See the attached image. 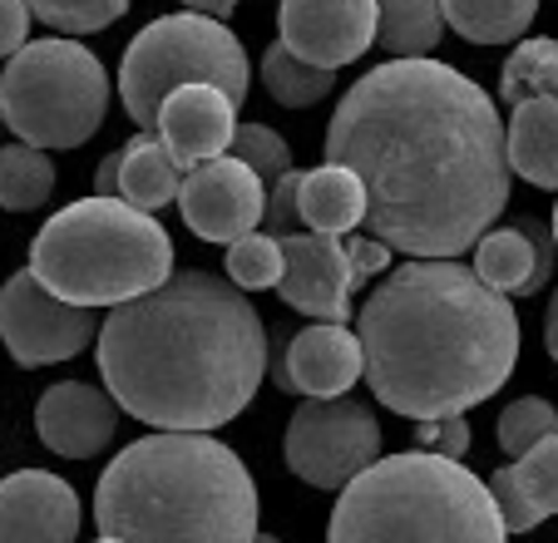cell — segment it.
<instances>
[{"instance_id":"obj_4","label":"cell","mask_w":558,"mask_h":543,"mask_svg":"<svg viewBox=\"0 0 558 543\" xmlns=\"http://www.w3.org/2000/svg\"><path fill=\"white\" fill-rule=\"evenodd\" d=\"M95 523L124 543H257V484L208 430H154L99 474Z\"/></svg>"},{"instance_id":"obj_11","label":"cell","mask_w":558,"mask_h":543,"mask_svg":"<svg viewBox=\"0 0 558 543\" xmlns=\"http://www.w3.org/2000/svg\"><path fill=\"white\" fill-rule=\"evenodd\" d=\"M179 213L193 238L203 242H238L263 228L267 218V178L238 154L208 158L189 168L179 189Z\"/></svg>"},{"instance_id":"obj_25","label":"cell","mask_w":558,"mask_h":543,"mask_svg":"<svg viewBox=\"0 0 558 543\" xmlns=\"http://www.w3.org/2000/svg\"><path fill=\"white\" fill-rule=\"evenodd\" d=\"M263 84L277 105L306 109L337 89V70H331V64H316V60H302L287 40H277V45H267V55H263Z\"/></svg>"},{"instance_id":"obj_38","label":"cell","mask_w":558,"mask_h":543,"mask_svg":"<svg viewBox=\"0 0 558 543\" xmlns=\"http://www.w3.org/2000/svg\"><path fill=\"white\" fill-rule=\"evenodd\" d=\"M183 5H189V11H203V15H232L238 11V0H183Z\"/></svg>"},{"instance_id":"obj_20","label":"cell","mask_w":558,"mask_h":543,"mask_svg":"<svg viewBox=\"0 0 558 543\" xmlns=\"http://www.w3.org/2000/svg\"><path fill=\"white\" fill-rule=\"evenodd\" d=\"M296 208H302V228L312 232H331V238H347L366 222V183L351 173L347 164H322L312 173H302V193H296Z\"/></svg>"},{"instance_id":"obj_22","label":"cell","mask_w":558,"mask_h":543,"mask_svg":"<svg viewBox=\"0 0 558 543\" xmlns=\"http://www.w3.org/2000/svg\"><path fill=\"white\" fill-rule=\"evenodd\" d=\"M183 189V164L169 154V144L154 134H138L119 148V198L144 213H158Z\"/></svg>"},{"instance_id":"obj_36","label":"cell","mask_w":558,"mask_h":543,"mask_svg":"<svg viewBox=\"0 0 558 543\" xmlns=\"http://www.w3.org/2000/svg\"><path fill=\"white\" fill-rule=\"evenodd\" d=\"M95 193H105V198H119V154H109L105 164H99V173H95Z\"/></svg>"},{"instance_id":"obj_10","label":"cell","mask_w":558,"mask_h":543,"mask_svg":"<svg viewBox=\"0 0 558 543\" xmlns=\"http://www.w3.org/2000/svg\"><path fill=\"white\" fill-rule=\"evenodd\" d=\"M0 341L21 366H60L99 341L95 306H74L54 297L31 267L0 287Z\"/></svg>"},{"instance_id":"obj_19","label":"cell","mask_w":558,"mask_h":543,"mask_svg":"<svg viewBox=\"0 0 558 543\" xmlns=\"http://www.w3.org/2000/svg\"><path fill=\"white\" fill-rule=\"evenodd\" d=\"M495 504L505 514L509 533H529L534 523L558 514V430L548 439H538L534 449H524L514 464L489 474Z\"/></svg>"},{"instance_id":"obj_1","label":"cell","mask_w":558,"mask_h":543,"mask_svg":"<svg viewBox=\"0 0 558 543\" xmlns=\"http://www.w3.org/2000/svg\"><path fill=\"white\" fill-rule=\"evenodd\" d=\"M327 158L366 183V228L405 257H460L509 203V124L495 99L440 60L361 74L327 129Z\"/></svg>"},{"instance_id":"obj_41","label":"cell","mask_w":558,"mask_h":543,"mask_svg":"<svg viewBox=\"0 0 558 543\" xmlns=\"http://www.w3.org/2000/svg\"><path fill=\"white\" fill-rule=\"evenodd\" d=\"M257 543H277V539H267V533H257Z\"/></svg>"},{"instance_id":"obj_28","label":"cell","mask_w":558,"mask_h":543,"mask_svg":"<svg viewBox=\"0 0 558 543\" xmlns=\"http://www.w3.org/2000/svg\"><path fill=\"white\" fill-rule=\"evenodd\" d=\"M282 238L277 232H247V238L228 242V282H238L243 292H267L282 282Z\"/></svg>"},{"instance_id":"obj_30","label":"cell","mask_w":558,"mask_h":543,"mask_svg":"<svg viewBox=\"0 0 558 543\" xmlns=\"http://www.w3.org/2000/svg\"><path fill=\"white\" fill-rule=\"evenodd\" d=\"M554 430H558V410L544 396H524L514 406H505V415H499V449L505 455H524V449H534Z\"/></svg>"},{"instance_id":"obj_13","label":"cell","mask_w":558,"mask_h":543,"mask_svg":"<svg viewBox=\"0 0 558 543\" xmlns=\"http://www.w3.org/2000/svg\"><path fill=\"white\" fill-rule=\"evenodd\" d=\"M277 25L302 60L341 70L376 45L380 0H282Z\"/></svg>"},{"instance_id":"obj_32","label":"cell","mask_w":558,"mask_h":543,"mask_svg":"<svg viewBox=\"0 0 558 543\" xmlns=\"http://www.w3.org/2000/svg\"><path fill=\"white\" fill-rule=\"evenodd\" d=\"M296 193H302V173H296V168H287V173H277L272 183H267V218H263L267 232H277V238L302 232V208H296Z\"/></svg>"},{"instance_id":"obj_18","label":"cell","mask_w":558,"mask_h":543,"mask_svg":"<svg viewBox=\"0 0 558 543\" xmlns=\"http://www.w3.org/2000/svg\"><path fill=\"white\" fill-rule=\"evenodd\" d=\"M554 228L538 218H514V228H495L474 242V272L505 297H538L554 282Z\"/></svg>"},{"instance_id":"obj_31","label":"cell","mask_w":558,"mask_h":543,"mask_svg":"<svg viewBox=\"0 0 558 543\" xmlns=\"http://www.w3.org/2000/svg\"><path fill=\"white\" fill-rule=\"evenodd\" d=\"M232 154L243 158V164H253L267 183L292 168V148H287V138L267 124H238V134H232Z\"/></svg>"},{"instance_id":"obj_33","label":"cell","mask_w":558,"mask_h":543,"mask_svg":"<svg viewBox=\"0 0 558 543\" xmlns=\"http://www.w3.org/2000/svg\"><path fill=\"white\" fill-rule=\"evenodd\" d=\"M415 439L435 455H450L460 460L464 449H470V420L464 415H435V420H415Z\"/></svg>"},{"instance_id":"obj_6","label":"cell","mask_w":558,"mask_h":543,"mask_svg":"<svg viewBox=\"0 0 558 543\" xmlns=\"http://www.w3.org/2000/svg\"><path fill=\"white\" fill-rule=\"evenodd\" d=\"M31 272L74 306H119L173 277V238L124 198H80L31 242Z\"/></svg>"},{"instance_id":"obj_14","label":"cell","mask_w":558,"mask_h":543,"mask_svg":"<svg viewBox=\"0 0 558 543\" xmlns=\"http://www.w3.org/2000/svg\"><path fill=\"white\" fill-rule=\"evenodd\" d=\"M0 543H80V494L50 470L5 474Z\"/></svg>"},{"instance_id":"obj_37","label":"cell","mask_w":558,"mask_h":543,"mask_svg":"<svg viewBox=\"0 0 558 543\" xmlns=\"http://www.w3.org/2000/svg\"><path fill=\"white\" fill-rule=\"evenodd\" d=\"M544 346L558 361V287H554V302H548V312H544Z\"/></svg>"},{"instance_id":"obj_3","label":"cell","mask_w":558,"mask_h":543,"mask_svg":"<svg viewBox=\"0 0 558 543\" xmlns=\"http://www.w3.org/2000/svg\"><path fill=\"white\" fill-rule=\"evenodd\" d=\"M366 381L396 415H464L519 361V316L505 292L450 257L405 262L356 316Z\"/></svg>"},{"instance_id":"obj_39","label":"cell","mask_w":558,"mask_h":543,"mask_svg":"<svg viewBox=\"0 0 558 543\" xmlns=\"http://www.w3.org/2000/svg\"><path fill=\"white\" fill-rule=\"evenodd\" d=\"M95 543H124V539H109V533H105V539H95Z\"/></svg>"},{"instance_id":"obj_23","label":"cell","mask_w":558,"mask_h":543,"mask_svg":"<svg viewBox=\"0 0 558 543\" xmlns=\"http://www.w3.org/2000/svg\"><path fill=\"white\" fill-rule=\"evenodd\" d=\"M445 0H380V31L376 45L390 60H415L430 55L445 35Z\"/></svg>"},{"instance_id":"obj_27","label":"cell","mask_w":558,"mask_h":543,"mask_svg":"<svg viewBox=\"0 0 558 543\" xmlns=\"http://www.w3.org/2000/svg\"><path fill=\"white\" fill-rule=\"evenodd\" d=\"M529 95L558 99V45L554 40H524L499 70V99L519 105Z\"/></svg>"},{"instance_id":"obj_16","label":"cell","mask_w":558,"mask_h":543,"mask_svg":"<svg viewBox=\"0 0 558 543\" xmlns=\"http://www.w3.org/2000/svg\"><path fill=\"white\" fill-rule=\"evenodd\" d=\"M361 376H366L361 336L347 331V322H312L287 346L282 366H277V390H292V396H347Z\"/></svg>"},{"instance_id":"obj_15","label":"cell","mask_w":558,"mask_h":543,"mask_svg":"<svg viewBox=\"0 0 558 543\" xmlns=\"http://www.w3.org/2000/svg\"><path fill=\"white\" fill-rule=\"evenodd\" d=\"M232 134H238V99L218 84H183L158 109V138L183 164V173L232 154Z\"/></svg>"},{"instance_id":"obj_12","label":"cell","mask_w":558,"mask_h":543,"mask_svg":"<svg viewBox=\"0 0 558 543\" xmlns=\"http://www.w3.org/2000/svg\"><path fill=\"white\" fill-rule=\"evenodd\" d=\"M282 292L287 306L306 312L312 322H347L351 316V292H356V272H351L347 242L331 238V232H292L282 238Z\"/></svg>"},{"instance_id":"obj_42","label":"cell","mask_w":558,"mask_h":543,"mask_svg":"<svg viewBox=\"0 0 558 543\" xmlns=\"http://www.w3.org/2000/svg\"><path fill=\"white\" fill-rule=\"evenodd\" d=\"M0 124H5V114H0Z\"/></svg>"},{"instance_id":"obj_21","label":"cell","mask_w":558,"mask_h":543,"mask_svg":"<svg viewBox=\"0 0 558 543\" xmlns=\"http://www.w3.org/2000/svg\"><path fill=\"white\" fill-rule=\"evenodd\" d=\"M509 168L534 189H558V99L529 95L509 114Z\"/></svg>"},{"instance_id":"obj_7","label":"cell","mask_w":558,"mask_h":543,"mask_svg":"<svg viewBox=\"0 0 558 543\" xmlns=\"http://www.w3.org/2000/svg\"><path fill=\"white\" fill-rule=\"evenodd\" d=\"M109 74L80 40H31L0 70V114L35 148H80L99 134Z\"/></svg>"},{"instance_id":"obj_34","label":"cell","mask_w":558,"mask_h":543,"mask_svg":"<svg viewBox=\"0 0 558 543\" xmlns=\"http://www.w3.org/2000/svg\"><path fill=\"white\" fill-rule=\"evenodd\" d=\"M31 0H0V60H11L21 45H31Z\"/></svg>"},{"instance_id":"obj_2","label":"cell","mask_w":558,"mask_h":543,"mask_svg":"<svg viewBox=\"0 0 558 543\" xmlns=\"http://www.w3.org/2000/svg\"><path fill=\"white\" fill-rule=\"evenodd\" d=\"M99 376L119 410L154 430H218L267 376V331L238 282L173 272L99 326Z\"/></svg>"},{"instance_id":"obj_9","label":"cell","mask_w":558,"mask_h":543,"mask_svg":"<svg viewBox=\"0 0 558 543\" xmlns=\"http://www.w3.org/2000/svg\"><path fill=\"white\" fill-rule=\"evenodd\" d=\"M287 470L312 490H347L361 470L380 460V425L351 396H306L287 420Z\"/></svg>"},{"instance_id":"obj_8","label":"cell","mask_w":558,"mask_h":543,"mask_svg":"<svg viewBox=\"0 0 558 543\" xmlns=\"http://www.w3.org/2000/svg\"><path fill=\"white\" fill-rule=\"evenodd\" d=\"M183 84H218L238 105L247 99V70L243 40L203 11H179L158 15L129 40L124 64H119V99H124L129 119L144 129H158V109L173 89Z\"/></svg>"},{"instance_id":"obj_35","label":"cell","mask_w":558,"mask_h":543,"mask_svg":"<svg viewBox=\"0 0 558 543\" xmlns=\"http://www.w3.org/2000/svg\"><path fill=\"white\" fill-rule=\"evenodd\" d=\"M390 242H380L376 232L371 238H351L347 242V257H351V272H356V282H366V277H376V272L390 267Z\"/></svg>"},{"instance_id":"obj_17","label":"cell","mask_w":558,"mask_h":543,"mask_svg":"<svg viewBox=\"0 0 558 543\" xmlns=\"http://www.w3.org/2000/svg\"><path fill=\"white\" fill-rule=\"evenodd\" d=\"M114 420H119V400L99 386H85V381H60L35 406V430L64 460L99 455L114 439Z\"/></svg>"},{"instance_id":"obj_29","label":"cell","mask_w":558,"mask_h":543,"mask_svg":"<svg viewBox=\"0 0 558 543\" xmlns=\"http://www.w3.org/2000/svg\"><path fill=\"white\" fill-rule=\"evenodd\" d=\"M31 11L35 21L60 35H95L129 11V0H31Z\"/></svg>"},{"instance_id":"obj_26","label":"cell","mask_w":558,"mask_h":543,"mask_svg":"<svg viewBox=\"0 0 558 543\" xmlns=\"http://www.w3.org/2000/svg\"><path fill=\"white\" fill-rule=\"evenodd\" d=\"M54 193V164L35 144H5L0 148V208L5 213H35Z\"/></svg>"},{"instance_id":"obj_24","label":"cell","mask_w":558,"mask_h":543,"mask_svg":"<svg viewBox=\"0 0 558 543\" xmlns=\"http://www.w3.org/2000/svg\"><path fill=\"white\" fill-rule=\"evenodd\" d=\"M538 0H445V21L470 45H509L534 25Z\"/></svg>"},{"instance_id":"obj_40","label":"cell","mask_w":558,"mask_h":543,"mask_svg":"<svg viewBox=\"0 0 558 543\" xmlns=\"http://www.w3.org/2000/svg\"><path fill=\"white\" fill-rule=\"evenodd\" d=\"M554 242H558V208H554Z\"/></svg>"},{"instance_id":"obj_5","label":"cell","mask_w":558,"mask_h":543,"mask_svg":"<svg viewBox=\"0 0 558 543\" xmlns=\"http://www.w3.org/2000/svg\"><path fill=\"white\" fill-rule=\"evenodd\" d=\"M327 543H509L489 480L415 445L380 455L341 490Z\"/></svg>"}]
</instances>
